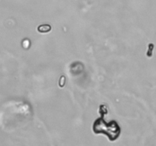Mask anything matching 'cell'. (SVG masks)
Wrapping results in <instances>:
<instances>
[{"label": "cell", "mask_w": 156, "mask_h": 146, "mask_svg": "<svg viewBox=\"0 0 156 146\" xmlns=\"http://www.w3.org/2000/svg\"><path fill=\"white\" fill-rule=\"evenodd\" d=\"M93 131L96 134H105L111 141L117 139L120 134V128L116 121L105 123L103 118L95 120L93 125Z\"/></svg>", "instance_id": "1"}, {"label": "cell", "mask_w": 156, "mask_h": 146, "mask_svg": "<svg viewBox=\"0 0 156 146\" xmlns=\"http://www.w3.org/2000/svg\"><path fill=\"white\" fill-rule=\"evenodd\" d=\"M50 29H51L50 26L47 25V24L41 25L39 26V27H38V30H39L40 32H41V33H46V32L50 31Z\"/></svg>", "instance_id": "2"}]
</instances>
